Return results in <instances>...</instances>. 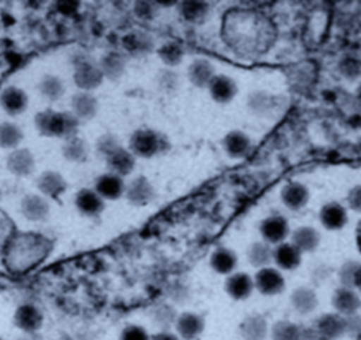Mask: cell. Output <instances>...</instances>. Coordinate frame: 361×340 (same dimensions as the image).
<instances>
[{"instance_id": "6da1fadb", "label": "cell", "mask_w": 361, "mask_h": 340, "mask_svg": "<svg viewBox=\"0 0 361 340\" xmlns=\"http://www.w3.org/2000/svg\"><path fill=\"white\" fill-rule=\"evenodd\" d=\"M255 289L264 296H276L285 289V278L279 269L264 267L259 269L255 278Z\"/></svg>"}, {"instance_id": "7a4b0ae2", "label": "cell", "mask_w": 361, "mask_h": 340, "mask_svg": "<svg viewBox=\"0 0 361 340\" xmlns=\"http://www.w3.org/2000/svg\"><path fill=\"white\" fill-rule=\"evenodd\" d=\"M259 232L265 243L271 244H281L285 243L290 235V224L287 219L282 215H271L265 219L259 224Z\"/></svg>"}, {"instance_id": "3957f363", "label": "cell", "mask_w": 361, "mask_h": 340, "mask_svg": "<svg viewBox=\"0 0 361 340\" xmlns=\"http://www.w3.org/2000/svg\"><path fill=\"white\" fill-rule=\"evenodd\" d=\"M332 307L336 308V313L341 316H350L357 315L361 308V299L358 293L354 289L348 287H338L332 293Z\"/></svg>"}, {"instance_id": "277c9868", "label": "cell", "mask_w": 361, "mask_h": 340, "mask_svg": "<svg viewBox=\"0 0 361 340\" xmlns=\"http://www.w3.org/2000/svg\"><path fill=\"white\" fill-rule=\"evenodd\" d=\"M174 327L177 329V336L182 340H195L204 332V319L200 315L186 311V313L178 315Z\"/></svg>"}, {"instance_id": "5b68a950", "label": "cell", "mask_w": 361, "mask_h": 340, "mask_svg": "<svg viewBox=\"0 0 361 340\" xmlns=\"http://www.w3.org/2000/svg\"><path fill=\"white\" fill-rule=\"evenodd\" d=\"M224 289L227 291V295H229L232 299L244 300L253 293L255 282L249 273L236 272L227 277Z\"/></svg>"}, {"instance_id": "8992f818", "label": "cell", "mask_w": 361, "mask_h": 340, "mask_svg": "<svg viewBox=\"0 0 361 340\" xmlns=\"http://www.w3.org/2000/svg\"><path fill=\"white\" fill-rule=\"evenodd\" d=\"M273 262L281 270H296L302 262V253L291 243L285 241L273 249Z\"/></svg>"}, {"instance_id": "52a82bcc", "label": "cell", "mask_w": 361, "mask_h": 340, "mask_svg": "<svg viewBox=\"0 0 361 340\" xmlns=\"http://www.w3.org/2000/svg\"><path fill=\"white\" fill-rule=\"evenodd\" d=\"M317 333L325 340H337L345 336V317L338 313H328L319 317Z\"/></svg>"}, {"instance_id": "ba28073f", "label": "cell", "mask_w": 361, "mask_h": 340, "mask_svg": "<svg viewBox=\"0 0 361 340\" xmlns=\"http://www.w3.org/2000/svg\"><path fill=\"white\" fill-rule=\"evenodd\" d=\"M131 148L139 156H144V157L154 156L160 148V139L154 131L139 130L131 138Z\"/></svg>"}, {"instance_id": "9c48e42d", "label": "cell", "mask_w": 361, "mask_h": 340, "mask_svg": "<svg viewBox=\"0 0 361 340\" xmlns=\"http://www.w3.org/2000/svg\"><path fill=\"white\" fill-rule=\"evenodd\" d=\"M270 333L267 320L259 315L247 316L240 325V336L243 340H265Z\"/></svg>"}, {"instance_id": "30bf717a", "label": "cell", "mask_w": 361, "mask_h": 340, "mask_svg": "<svg viewBox=\"0 0 361 340\" xmlns=\"http://www.w3.org/2000/svg\"><path fill=\"white\" fill-rule=\"evenodd\" d=\"M320 221L328 231H340L348 223V212L340 203H328L320 210Z\"/></svg>"}, {"instance_id": "8fae6325", "label": "cell", "mask_w": 361, "mask_h": 340, "mask_svg": "<svg viewBox=\"0 0 361 340\" xmlns=\"http://www.w3.org/2000/svg\"><path fill=\"white\" fill-rule=\"evenodd\" d=\"M37 126L43 131H46V133L59 136L64 135L66 131H69L72 128V121L66 115H61V113L47 111L37 118Z\"/></svg>"}, {"instance_id": "7c38bea8", "label": "cell", "mask_w": 361, "mask_h": 340, "mask_svg": "<svg viewBox=\"0 0 361 340\" xmlns=\"http://www.w3.org/2000/svg\"><path fill=\"white\" fill-rule=\"evenodd\" d=\"M209 92L214 101L220 104L231 102L236 95V84L232 78L226 75H215L211 84H209Z\"/></svg>"}, {"instance_id": "4fadbf2b", "label": "cell", "mask_w": 361, "mask_h": 340, "mask_svg": "<svg viewBox=\"0 0 361 340\" xmlns=\"http://www.w3.org/2000/svg\"><path fill=\"white\" fill-rule=\"evenodd\" d=\"M281 197H282L283 205L287 206L288 210L299 211L308 203L310 191L305 185L293 182V183H288L287 186H283Z\"/></svg>"}, {"instance_id": "5bb4252c", "label": "cell", "mask_w": 361, "mask_h": 340, "mask_svg": "<svg viewBox=\"0 0 361 340\" xmlns=\"http://www.w3.org/2000/svg\"><path fill=\"white\" fill-rule=\"evenodd\" d=\"M291 305L299 315H311L319 305V298L316 291L310 287H299L291 293Z\"/></svg>"}, {"instance_id": "9a60e30c", "label": "cell", "mask_w": 361, "mask_h": 340, "mask_svg": "<svg viewBox=\"0 0 361 340\" xmlns=\"http://www.w3.org/2000/svg\"><path fill=\"white\" fill-rule=\"evenodd\" d=\"M291 244L298 248L300 253H311L319 248L320 233L311 226H302L293 232Z\"/></svg>"}, {"instance_id": "2e32d148", "label": "cell", "mask_w": 361, "mask_h": 340, "mask_svg": "<svg viewBox=\"0 0 361 340\" xmlns=\"http://www.w3.org/2000/svg\"><path fill=\"white\" fill-rule=\"evenodd\" d=\"M236 264H238V257L233 250L227 248H218L211 255V267L220 275H232L235 273Z\"/></svg>"}, {"instance_id": "e0dca14e", "label": "cell", "mask_w": 361, "mask_h": 340, "mask_svg": "<svg viewBox=\"0 0 361 340\" xmlns=\"http://www.w3.org/2000/svg\"><path fill=\"white\" fill-rule=\"evenodd\" d=\"M189 80L195 87H207L211 84L212 78L215 77L214 66L207 60H195L191 66H189Z\"/></svg>"}, {"instance_id": "ac0fdd59", "label": "cell", "mask_w": 361, "mask_h": 340, "mask_svg": "<svg viewBox=\"0 0 361 340\" xmlns=\"http://www.w3.org/2000/svg\"><path fill=\"white\" fill-rule=\"evenodd\" d=\"M223 145H224L226 153L231 157H243L249 153L252 142H250L249 136L244 135L243 131L233 130L229 135H226V138L223 140Z\"/></svg>"}, {"instance_id": "d6986e66", "label": "cell", "mask_w": 361, "mask_h": 340, "mask_svg": "<svg viewBox=\"0 0 361 340\" xmlns=\"http://www.w3.org/2000/svg\"><path fill=\"white\" fill-rule=\"evenodd\" d=\"M14 322L18 328L23 329V332H35V329H39V327L42 325L40 311L32 305L18 307L14 315Z\"/></svg>"}, {"instance_id": "ffe728a7", "label": "cell", "mask_w": 361, "mask_h": 340, "mask_svg": "<svg viewBox=\"0 0 361 340\" xmlns=\"http://www.w3.org/2000/svg\"><path fill=\"white\" fill-rule=\"evenodd\" d=\"M247 260L258 270L269 267L273 262V248L265 241H256L247 249Z\"/></svg>"}, {"instance_id": "44dd1931", "label": "cell", "mask_w": 361, "mask_h": 340, "mask_svg": "<svg viewBox=\"0 0 361 340\" xmlns=\"http://www.w3.org/2000/svg\"><path fill=\"white\" fill-rule=\"evenodd\" d=\"M109 164L113 171L121 176L130 174L135 168V157L127 150L116 147L113 151L109 153Z\"/></svg>"}, {"instance_id": "7402d4cb", "label": "cell", "mask_w": 361, "mask_h": 340, "mask_svg": "<svg viewBox=\"0 0 361 340\" xmlns=\"http://www.w3.org/2000/svg\"><path fill=\"white\" fill-rule=\"evenodd\" d=\"M127 195L130 202L136 205H145L151 200V198H153L154 191H153V186L149 185V182L145 177H137L136 181H133L131 185L128 186Z\"/></svg>"}, {"instance_id": "603a6c76", "label": "cell", "mask_w": 361, "mask_h": 340, "mask_svg": "<svg viewBox=\"0 0 361 340\" xmlns=\"http://www.w3.org/2000/svg\"><path fill=\"white\" fill-rule=\"evenodd\" d=\"M97 190H98L99 197L118 198L123 193V183H122L119 176L107 174V176H102L99 178L98 185H97Z\"/></svg>"}, {"instance_id": "cb8c5ba5", "label": "cell", "mask_w": 361, "mask_h": 340, "mask_svg": "<svg viewBox=\"0 0 361 340\" xmlns=\"http://www.w3.org/2000/svg\"><path fill=\"white\" fill-rule=\"evenodd\" d=\"M270 336L273 340H300L302 329L290 320H279L271 327Z\"/></svg>"}, {"instance_id": "d4e9b609", "label": "cell", "mask_w": 361, "mask_h": 340, "mask_svg": "<svg viewBox=\"0 0 361 340\" xmlns=\"http://www.w3.org/2000/svg\"><path fill=\"white\" fill-rule=\"evenodd\" d=\"M102 72L94 68L92 64H82L75 73V80H77L78 86L84 89H93L101 83Z\"/></svg>"}, {"instance_id": "484cf974", "label": "cell", "mask_w": 361, "mask_h": 340, "mask_svg": "<svg viewBox=\"0 0 361 340\" xmlns=\"http://www.w3.org/2000/svg\"><path fill=\"white\" fill-rule=\"evenodd\" d=\"M8 165H9V168H11V171H14L16 174L25 176V174H30L32 171L34 159H32L30 151L18 150L14 154H11V157H9Z\"/></svg>"}, {"instance_id": "4316f807", "label": "cell", "mask_w": 361, "mask_h": 340, "mask_svg": "<svg viewBox=\"0 0 361 340\" xmlns=\"http://www.w3.org/2000/svg\"><path fill=\"white\" fill-rule=\"evenodd\" d=\"M23 214L26 215V219L30 220H43L47 215V205L40 197H26L23 200Z\"/></svg>"}, {"instance_id": "83f0119b", "label": "cell", "mask_w": 361, "mask_h": 340, "mask_svg": "<svg viewBox=\"0 0 361 340\" xmlns=\"http://www.w3.org/2000/svg\"><path fill=\"white\" fill-rule=\"evenodd\" d=\"M75 113L81 118H92L97 113V101L89 93H80L72 99Z\"/></svg>"}, {"instance_id": "f1b7e54d", "label": "cell", "mask_w": 361, "mask_h": 340, "mask_svg": "<svg viewBox=\"0 0 361 340\" xmlns=\"http://www.w3.org/2000/svg\"><path fill=\"white\" fill-rule=\"evenodd\" d=\"M78 207L84 214H98L102 210L101 197L97 193L92 191H81V194L77 198Z\"/></svg>"}, {"instance_id": "f546056e", "label": "cell", "mask_w": 361, "mask_h": 340, "mask_svg": "<svg viewBox=\"0 0 361 340\" xmlns=\"http://www.w3.org/2000/svg\"><path fill=\"white\" fill-rule=\"evenodd\" d=\"M2 102L8 111L17 113V111L23 110V107L26 106V97L22 90H18L16 87H9L4 93Z\"/></svg>"}, {"instance_id": "4dcf8cb0", "label": "cell", "mask_w": 361, "mask_h": 340, "mask_svg": "<svg viewBox=\"0 0 361 340\" xmlns=\"http://www.w3.org/2000/svg\"><path fill=\"white\" fill-rule=\"evenodd\" d=\"M182 16L186 18L188 22L198 23L202 22L209 13V6L204 2H185L182 4Z\"/></svg>"}, {"instance_id": "1f68e13d", "label": "cell", "mask_w": 361, "mask_h": 340, "mask_svg": "<svg viewBox=\"0 0 361 340\" xmlns=\"http://www.w3.org/2000/svg\"><path fill=\"white\" fill-rule=\"evenodd\" d=\"M39 186H40V190H42L44 194L54 195V197H55V195H59V194L63 193V190H64V182H63V178H61L59 174H55V173H46V174L42 176Z\"/></svg>"}, {"instance_id": "d6a6232c", "label": "cell", "mask_w": 361, "mask_h": 340, "mask_svg": "<svg viewBox=\"0 0 361 340\" xmlns=\"http://www.w3.org/2000/svg\"><path fill=\"white\" fill-rule=\"evenodd\" d=\"M338 71L348 80H357L361 75V60L357 56L348 55L338 63Z\"/></svg>"}, {"instance_id": "836d02e7", "label": "cell", "mask_w": 361, "mask_h": 340, "mask_svg": "<svg viewBox=\"0 0 361 340\" xmlns=\"http://www.w3.org/2000/svg\"><path fill=\"white\" fill-rule=\"evenodd\" d=\"M154 322L164 328V332H168L169 327L176 325V320L178 317V315L176 313V310L169 305H161L154 311Z\"/></svg>"}, {"instance_id": "e575fe53", "label": "cell", "mask_w": 361, "mask_h": 340, "mask_svg": "<svg viewBox=\"0 0 361 340\" xmlns=\"http://www.w3.org/2000/svg\"><path fill=\"white\" fill-rule=\"evenodd\" d=\"M22 139V133L18 127L13 124H2L0 126V145L2 147H16Z\"/></svg>"}, {"instance_id": "d590c367", "label": "cell", "mask_w": 361, "mask_h": 340, "mask_svg": "<svg viewBox=\"0 0 361 340\" xmlns=\"http://www.w3.org/2000/svg\"><path fill=\"white\" fill-rule=\"evenodd\" d=\"M159 54H160V59L169 66H176L183 60V51L176 43L165 44L164 48L159 51Z\"/></svg>"}, {"instance_id": "8d00e7d4", "label": "cell", "mask_w": 361, "mask_h": 340, "mask_svg": "<svg viewBox=\"0 0 361 340\" xmlns=\"http://www.w3.org/2000/svg\"><path fill=\"white\" fill-rule=\"evenodd\" d=\"M358 266H360V262H357V261H348L343 264V266H341V269L338 272V279L341 282V287L353 289L354 275H355V270Z\"/></svg>"}, {"instance_id": "74e56055", "label": "cell", "mask_w": 361, "mask_h": 340, "mask_svg": "<svg viewBox=\"0 0 361 340\" xmlns=\"http://www.w3.org/2000/svg\"><path fill=\"white\" fill-rule=\"evenodd\" d=\"M102 71L106 72L109 77L116 78V77H119V75L123 71V60L116 54L109 55L107 59L104 60V63H102Z\"/></svg>"}, {"instance_id": "f35d334b", "label": "cell", "mask_w": 361, "mask_h": 340, "mask_svg": "<svg viewBox=\"0 0 361 340\" xmlns=\"http://www.w3.org/2000/svg\"><path fill=\"white\" fill-rule=\"evenodd\" d=\"M42 92L47 98L56 99L63 93V84L59 78L55 77H46L42 81Z\"/></svg>"}, {"instance_id": "ab89813d", "label": "cell", "mask_w": 361, "mask_h": 340, "mask_svg": "<svg viewBox=\"0 0 361 340\" xmlns=\"http://www.w3.org/2000/svg\"><path fill=\"white\" fill-rule=\"evenodd\" d=\"M119 340H151V336L144 327L128 325L122 329Z\"/></svg>"}, {"instance_id": "60d3db41", "label": "cell", "mask_w": 361, "mask_h": 340, "mask_svg": "<svg viewBox=\"0 0 361 340\" xmlns=\"http://www.w3.org/2000/svg\"><path fill=\"white\" fill-rule=\"evenodd\" d=\"M345 317V334L353 336L354 339L361 333V317L357 315L343 316Z\"/></svg>"}, {"instance_id": "b9f144b4", "label": "cell", "mask_w": 361, "mask_h": 340, "mask_svg": "<svg viewBox=\"0 0 361 340\" xmlns=\"http://www.w3.org/2000/svg\"><path fill=\"white\" fill-rule=\"evenodd\" d=\"M348 205L353 211L361 214V185L353 188L348 194Z\"/></svg>"}, {"instance_id": "7bdbcfd3", "label": "cell", "mask_w": 361, "mask_h": 340, "mask_svg": "<svg viewBox=\"0 0 361 340\" xmlns=\"http://www.w3.org/2000/svg\"><path fill=\"white\" fill-rule=\"evenodd\" d=\"M66 154L72 159H81L84 156V145L80 140H75V142H71L69 147L66 148Z\"/></svg>"}, {"instance_id": "ee69618b", "label": "cell", "mask_w": 361, "mask_h": 340, "mask_svg": "<svg viewBox=\"0 0 361 340\" xmlns=\"http://www.w3.org/2000/svg\"><path fill=\"white\" fill-rule=\"evenodd\" d=\"M329 275H331V269L328 266H325V264H322V266H319L314 272H311L312 279L317 281V282L326 281Z\"/></svg>"}, {"instance_id": "f6af8a7d", "label": "cell", "mask_w": 361, "mask_h": 340, "mask_svg": "<svg viewBox=\"0 0 361 340\" xmlns=\"http://www.w3.org/2000/svg\"><path fill=\"white\" fill-rule=\"evenodd\" d=\"M151 340H182L177 334L171 333V332H160L151 337Z\"/></svg>"}, {"instance_id": "bcb514c9", "label": "cell", "mask_w": 361, "mask_h": 340, "mask_svg": "<svg viewBox=\"0 0 361 340\" xmlns=\"http://www.w3.org/2000/svg\"><path fill=\"white\" fill-rule=\"evenodd\" d=\"M353 289H354L355 291H360V293H361V264H360V266H358V267H357V270H355Z\"/></svg>"}, {"instance_id": "7dc6e473", "label": "cell", "mask_w": 361, "mask_h": 340, "mask_svg": "<svg viewBox=\"0 0 361 340\" xmlns=\"http://www.w3.org/2000/svg\"><path fill=\"white\" fill-rule=\"evenodd\" d=\"M357 98H358V101L361 102V84H360L358 89H357Z\"/></svg>"}, {"instance_id": "c3c4849f", "label": "cell", "mask_w": 361, "mask_h": 340, "mask_svg": "<svg viewBox=\"0 0 361 340\" xmlns=\"http://www.w3.org/2000/svg\"><path fill=\"white\" fill-rule=\"evenodd\" d=\"M355 340H361V333H360V334L355 337Z\"/></svg>"}]
</instances>
